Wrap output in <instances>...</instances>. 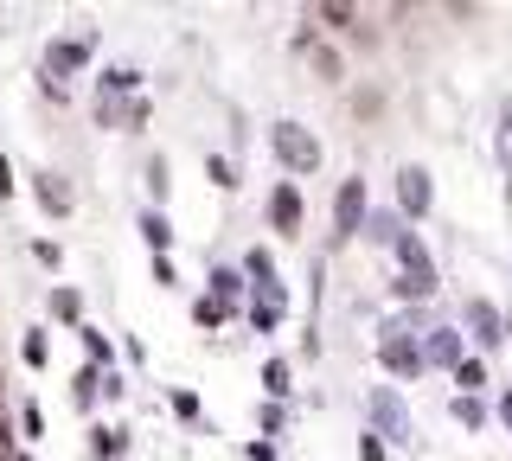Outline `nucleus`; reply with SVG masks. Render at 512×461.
I'll list each match as a JSON object with an SVG mask.
<instances>
[{"instance_id":"nucleus-30","label":"nucleus","mask_w":512,"mask_h":461,"mask_svg":"<svg viewBox=\"0 0 512 461\" xmlns=\"http://www.w3.org/2000/svg\"><path fill=\"white\" fill-rule=\"evenodd\" d=\"M224 321H237V314H231V308H218L212 295H199V301H192V327H199V333H218Z\"/></svg>"},{"instance_id":"nucleus-14","label":"nucleus","mask_w":512,"mask_h":461,"mask_svg":"<svg viewBox=\"0 0 512 461\" xmlns=\"http://www.w3.org/2000/svg\"><path fill=\"white\" fill-rule=\"evenodd\" d=\"M84 455H90V461H122V455H128V429H122V423H90Z\"/></svg>"},{"instance_id":"nucleus-37","label":"nucleus","mask_w":512,"mask_h":461,"mask_svg":"<svg viewBox=\"0 0 512 461\" xmlns=\"http://www.w3.org/2000/svg\"><path fill=\"white\" fill-rule=\"evenodd\" d=\"M244 461H282V449H276V442H263V436H256V442H244Z\"/></svg>"},{"instance_id":"nucleus-21","label":"nucleus","mask_w":512,"mask_h":461,"mask_svg":"<svg viewBox=\"0 0 512 461\" xmlns=\"http://www.w3.org/2000/svg\"><path fill=\"white\" fill-rule=\"evenodd\" d=\"M167 410H173V423H186V429H205V436H212V423H205V404H199V391L173 385V391H167Z\"/></svg>"},{"instance_id":"nucleus-29","label":"nucleus","mask_w":512,"mask_h":461,"mask_svg":"<svg viewBox=\"0 0 512 461\" xmlns=\"http://www.w3.org/2000/svg\"><path fill=\"white\" fill-rule=\"evenodd\" d=\"M288 423H295V410H288V404H269V397L256 404V436H263V442L288 436Z\"/></svg>"},{"instance_id":"nucleus-38","label":"nucleus","mask_w":512,"mask_h":461,"mask_svg":"<svg viewBox=\"0 0 512 461\" xmlns=\"http://www.w3.org/2000/svg\"><path fill=\"white\" fill-rule=\"evenodd\" d=\"M32 257H39V263H45V269H58V263H64V250H58V244H52V237H39V244H32Z\"/></svg>"},{"instance_id":"nucleus-11","label":"nucleus","mask_w":512,"mask_h":461,"mask_svg":"<svg viewBox=\"0 0 512 461\" xmlns=\"http://www.w3.org/2000/svg\"><path fill=\"white\" fill-rule=\"evenodd\" d=\"M237 269H244L250 295H276V301H288V282H282V269H276V250H269V244H250Z\"/></svg>"},{"instance_id":"nucleus-10","label":"nucleus","mask_w":512,"mask_h":461,"mask_svg":"<svg viewBox=\"0 0 512 461\" xmlns=\"http://www.w3.org/2000/svg\"><path fill=\"white\" fill-rule=\"evenodd\" d=\"M26 186H32V199H39L45 218H71V212H77V193H71V180H64L58 167H32Z\"/></svg>"},{"instance_id":"nucleus-42","label":"nucleus","mask_w":512,"mask_h":461,"mask_svg":"<svg viewBox=\"0 0 512 461\" xmlns=\"http://www.w3.org/2000/svg\"><path fill=\"white\" fill-rule=\"evenodd\" d=\"M0 404H7V365H0Z\"/></svg>"},{"instance_id":"nucleus-16","label":"nucleus","mask_w":512,"mask_h":461,"mask_svg":"<svg viewBox=\"0 0 512 461\" xmlns=\"http://www.w3.org/2000/svg\"><path fill=\"white\" fill-rule=\"evenodd\" d=\"M135 231H141V244H148V257H173V218L167 212L148 205V212L135 218Z\"/></svg>"},{"instance_id":"nucleus-22","label":"nucleus","mask_w":512,"mask_h":461,"mask_svg":"<svg viewBox=\"0 0 512 461\" xmlns=\"http://www.w3.org/2000/svg\"><path fill=\"white\" fill-rule=\"evenodd\" d=\"M429 327H436V308H391L378 321V333H416V340H423Z\"/></svg>"},{"instance_id":"nucleus-5","label":"nucleus","mask_w":512,"mask_h":461,"mask_svg":"<svg viewBox=\"0 0 512 461\" xmlns=\"http://www.w3.org/2000/svg\"><path fill=\"white\" fill-rule=\"evenodd\" d=\"M263 218H269L276 237H301V231H308V193H301V180H276V186H269Z\"/></svg>"},{"instance_id":"nucleus-39","label":"nucleus","mask_w":512,"mask_h":461,"mask_svg":"<svg viewBox=\"0 0 512 461\" xmlns=\"http://www.w3.org/2000/svg\"><path fill=\"white\" fill-rule=\"evenodd\" d=\"M103 397H109V404H122V397H128V378L122 372H103Z\"/></svg>"},{"instance_id":"nucleus-4","label":"nucleus","mask_w":512,"mask_h":461,"mask_svg":"<svg viewBox=\"0 0 512 461\" xmlns=\"http://www.w3.org/2000/svg\"><path fill=\"white\" fill-rule=\"evenodd\" d=\"M378 372L391 378V385H416V378L429 372L423 340H416V333H378Z\"/></svg>"},{"instance_id":"nucleus-34","label":"nucleus","mask_w":512,"mask_h":461,"mask_svg":"<svg viewBox=\"0 0 512 461\" xmlns=\"http://www.w3.org/2000/svg\"><path fill=\"white\" fill-rule=\"evenodd\" d=\"M205 173H212L218 193H237V161H231V154H205Z\"/></svg>"},{"instance_id":"nucleus-31","label":"nucleus","mask_w":512,"mask_h":461,"mask_svg":"<svg viewBox=\"0 0 512 461\" xmlns=\"http://www.w3.org/2000/svg\"><path fill=\"white\" fill-rule=\"evenodd\" d=\"M13 429H20V442H39V436H45V417H39V404H32V397H20V410H13Z\"/></svg>"},{"instance_id":"nucleus-2","label":"nucleus","mask_w":512,"mask_h":461,"mask_svg":"<svg viewBox=\"0 0 512 461\" xmlns=\"http://www.w3.org/2000/svg\"><path fill=\"white\" fill-rule=\"evenodd\" d=\"M365 429L384 442V449H416V417L397 397V385H372L365 391Z\"/></svg>"},{"instance_id":"nucleus-18","label":"nucleus","mask_w":512,"mask_h":461,"mask_svg":"<svg viewBox=\"0 0 512 461\" xmlns=\"http://www.w3.org/2000/svg\"><path fill=\"white\" fill-rule=\"evenodd\" d=\"M77 340H84V365H96V372H116V340H109L103 327H77Z\"/></svg>"},{"instance_id":"nucleus-28","label":"nucleus","mask_w":512,"mask_h":461,"mask_svg":"<svg viewBox=\"0 0 512 461\" xmlns=\"http://www.w3.org/2000/svg\"><path fill=\"white\" fill-rule=\"evenodd\" d=\"M20 359H26V372H45V365H52V333H45V327H26L20 333Z\"/></svg>"},{"instance_id":"nucleus-41","label":"nucleus","mask_w":512,"mask_h":461,"mask_svg":"<svg viewBox=\"0 0 512 461\" xmlns=\"http://www.w3.org/2000/svg\"><path fill=\"white\" fill-rule=\"evenodd\" d=\"M493 423H500V429H512V385L500 391V404H493Z\"/></svg>"},{"instance_id":"nucleus-23","label":"nucleus","mask_w":512,"mask_h":461,"mask_svg":"<svg viewBox=\"0 0 512 461\" xmlns=\"http://www.w3.org/2000/svg\"><path fill=\"white\" fill-rule=\"evenodd\" d=\"M448 378H455V391H461V397H487V385H493V372H487V359H480V353H468Z\"/></svg>"},{"instance_id":"nucleus-12","label":"nucleus","mask_w":512,"mask_h":461,"mask_svg":"<svg viewBox=\"0 0 512 461\" xmlns=\"http://www.w3.org/2000/svg\"><path fill=\"white\" fill-rule=\"evenodd\" d=\"M205 282H212V301H218V308L244 314V301H250V282H244V269H237V263H212V276H205Z\"/></svg>"},{"instance_id":"nucleus-19","label":"nucleus","mask_w":512,"mask_h":461,"mask_svg":"<svg viewBox=\"0 0 512 461\" xmlns=\"http://www.w3.org/2000/svg\"><path fill=\"white\" fill-rule=\"evenodd\" d=\"M141 186H148L154 212H167V193H173V167H167V154H148V161H141Z\"/></svg>"},{"instance_id":"nucleus-24","label":"nucleus","mask_w":512,"mask_h":461,"mask_svg":"<svg viewBox=\"0 0 512 461\" xmlns=\"http://www.w3.org/2000/svg\"><path fill=\"white\" fill-rule=\"evenodd\" d=\"M448 417H455L461 429H487L493 423V404H487V397H461L455 391V397H448Z\"/></svg>"},{"instance_id":"nucleus-8","label":"nucleus","mask_w":512,"mask_h":461,"mask_svg":"<svg viewBox=\"0 0 512 461\" xmlns=\"http://www.w3.org/2000/svg\"><path fill=\"white\" fill-rule=\"evenodd\" d=\"M365 212H372V193H365V180H359V173H346V180H340V193H333V250L352 244V237L365 231Z\"/></svg>"},{"instance_id":"nucleus-35","label":"nucleus","mask_w":512,"mask_h":461,"mask_svg":"<svg viewBox=\"0 0 512 461\" xmlns=\"http://www.w3.org/2000/svg\"><path fill=\"white\" fill-rule=\"evenodd\" d=\"M154 289H180V263L173 257H154Z\"/></svg>"},{"instance_id":"nucleus-7","label":"nucleus","mask_w":512,"mask_h":461,"mask_svg":"<svg viewBox=\"0 0 512 461\" xmlns=\"http://www.w3.org/2000/svg\"><path fill=\"white\" fill-rule=\"evenodd\" d=\"M397 218H404V225H423L429 212H436V180H429V167H416V161H404L397 167Z\"/></svg>"},{"instance_id":"nucleus-6","label":"nucleus","mask_w":512,"mask_h":461,"mask_svg":"<svg viewBox=\"0 0 512 461\" xmlns=\"http://www.w3.org/2000/svg\"><path fill=\"white\" fill-rule=\"evenodd\" d=\"M90 58H96V33L52 39V45H45V58H39V84H64V77L90 71Z\"/></svg>"},{"instance_id":"nucleus-40","label":"nucleus","mask_w":512,"mask_h":461,"mask_svg":"<svg viewBox=\"0 0 512 461\" xmlns=\"http://www.w3.org/2000/svg\"><path fill=\"white\" fill-rule=\"evenodd\" d=\"M384 455H391V449H384L372 429H365V436H359V461H384Z\"/></svg>"},{"instance_id":"nucleus-32","label":"nucleus","mask_w":512,"mask_h":461,"mask_svg":"<svg viewBox=\"0 0 512 461\" xmlns=\"http://www.w3.org/2000/svg\"><path fill=\"white\" fill-rule=\"evenodd\" d=\"M493 148H500V167H506V205H512V103L500 109V135H493Z\"/></svg>"},{"instance_id":"nucleus-15","label":"nucleus","mask_w":512,"mask_h":461,"mask_svg":"<svg viewBox=\"0 0 512 461\" xmlns=\"http://www.w3.org/2000/svg\"><path fill=\"white\" fill-rule=\"evenodd\" d=\"M282 321H288V301H276V295H250L244 301V327L250 333H282Z\"/></svg>"},{"instance_id":"nucleus-36","label":"nucleus","mask_w":512,"mask_h":461,"mask_svg":"<svg viewBox=\"0 0 512 461\" xmlns=\"http://www.w3.org/2000/svg\"><path fill=\"white\" fill-rule=\"evenodd\" d=\"M13 193H20V173H13V161H7V154H0V205H7Z\"/></svg>"},{"instance_id":"nucleus-3","label":"nucleus","mask_w":512,"mask_h":461,"mask_svg":"<svg viewBox=\"0 0 512 461\" xmlns=\"http://www.w3.org/2000/svg\"><path fill=\"white\" fill-rule=\"evenodd\" d=\"M461 333L474 340L480 359L500 353V346H506V308H500V301H487V295H468V301H461Z\"/></svg>"},{"instance_id":"nucleus-26","label":"nucleus","mask_w":512,"mask_h":461,"mask_svg":"<svg viewBox=\"0 0 512 461\" xmlns=\"http://www.w3.org/2000/svg\"><path fill=\"white\" fill-rule=\"evenodd\" d=\"M45 308H52V321H64V327H84V295H77V289H64V282H58V289L52 295H45Z\"/></svg>"},{"instance_id":"nucleus-1","label":"nucleus","mask_w":512,"mask_h":461,"mask_svg":"<svg viewBox=\"0 0 512 461\" xmlns=\"http://www.w3.org/2000/svg\"><path fill=\"white\" fill-rule=\"evenodd\" d=\"M269 154H276V167L288 173V180H308V173H320V161H327L320 135L308 129V122H295V116L269 122Z\"/></svg>"},{"instance_id":"nucleus-13","label":"nucleus","mask_w":512,"mask_h":461,"mask_svg":"<svg viewBox=\"0 0 512 461\" xmlns=\"http://www.w3.org/2000/svg\"><path fill=\"white\" fill-rule=\"evenodd\" d=\"M308 20L320 26H333V33H346L352 45H372V33H365V20H359V7H340V0H327V7H314Z\"/></svg>"},{"instance_id":"nucleus-27","label":"nucleus","mask_w":512,"mask_h":461,"mask_svg":"<svg viewBox=\"0 0 512 461\" xmlns=\"http://www.w3.org/2000/svg\"><path fill=\"white\" fill-rule=\"evenodd\" d=\"M96 397H103V372H96V365H77V372H71V404L90 417V410H96Z\"/></svg>"},{"instance_id":"nucleus-17","label":"nucleus","mask_w":512,"mask_h":461,"mask_svg":"<svg viewBox=\"0 0 512 461\" xmlns=\"http://www.w3.org/2000/svg\"><path fill=\"white\" fill-rule=\"evenodd\" d=\"M96 97H141V65H109L103 77H96Z\"/></svg>"},{"instance_id":"nucleus-20","label":"nucleus","mask_w":512,"mask_h":461,"mask_svg":"<svg viewBox=\"0 0 512 461\" xmlns=\"http://www.w3.org/2000/svg\"><path fill=\"white\" fill-rule=\"evenodd\" d=\"M263 397H269V404H288V397H295V365H288L282 353L263 359Z\"/></svg>"},{"instance_id":"nucleus-9","label":"nucleus","mask_w":512,"mask_h":461,"mask_svg":"<svg viewBox=\"0 0 512 461\" xmlns=\"http://www.w3.org/2000/svg\"><path fill=\"white\" fill-rule=\"evenodd\" d=\"M468 353H474V346H468V333H461L455 321H436L423 333V365H429V372H455Z\"/></svg>"},{"instance_id":"nucleus-33","label":"nucleus","mask_w":512,"mask_h":461,"mask_svg":"<svg viewBox=\"0 0 512 461\" xmlns=\"http://www.w3.org/2000/svg\"><path fill=\"white\" fill-rule=\"evenodd\" d=\"M314 71H320V84H340V77H346V58L340 52H333V45H314Z\"/></svg>"},{"instance_id":"nucleus-25","label":"nucleus","mask_w":512,"mask_h":461,"mask_svg":"<svg viewBox=\"0 0 512 461\" xmlns=\"http://www.w3.org/2000/svg\"><path fill=\"white\" fill-rule=\"evenodd\" d=\"M397 231H404V218H397V205H391V212H378V205H372V212H365V244H384V250H391L397 244Z\"/></svg>"}]
</instances>
